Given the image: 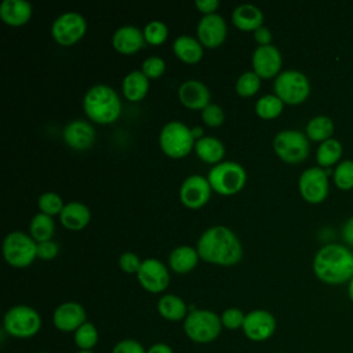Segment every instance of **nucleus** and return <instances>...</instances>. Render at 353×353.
Instances as JSON below:
<instances>
[{
	"label": "nucleus",
	"instance_id": "obj_12",
	"mask_svg": "<svg viewBox=\"0 0 353 353\" xmlns=\"http://www.w3.org/2000/svg\"><path fill=\"white\" fill-rule=\"evenodd\" d=\"M298 189L305 201L310 204L323 203L330 192L328 172L319 165L303 170L298 179Z\"/></svg>",
	"mask_w": 353,
	"mask_h": 353
},
{
	"label": "nucleus",
	"instance_id": "obj_3",
	"mask_svg": "<svg viewBox=\"0 0 353 353\" xmlns=\"http://www.w3.org/2000/svg\"><path fill=\"white\" fill-rule=\"evenodd\" d=\"M121 99L114 88L106 84H95L83 98L85 116L97 124H112L121 114Z\"/></svg>",
	"mask_w": 353,
	"mask_h": 353
},
{
	"label": "nucleus",
	"instance_id": "obj_21",
	"mask_svg": "<svg viewBox=\"0 0 353 353\" xmlns=\"http://www.w3.org/2000/svg\"><path fill=\"white\" fill-rule=\"evenodd\" d=\"M145 43L143 30L132 25H124L119 28L112 36L113 48L123 55H132L138 52Z\"/></svg>",
	"mask_w": 353,
	"mask_h": 353
},
{
	"label": "nucleus",
	"instance_id": "obj_18",
	"mask_svg": "<svg viewBox=\"0 0 353 353\" xmlns=\"http://www.w3.org/2000/svg\"><path fill=\"white\" fill-rule=\"evenodd\" d=\"M85 321V309L73 301L61 303L52 314V324L62 332H76Z\"/></svg>",
	"mask_w": 353,
	"mask_h": 353
},
{
	"label": "nucleus",
	"instance_id": "obj_19",
	"mask_svg": "<svg viewBox=\"0 0 353 353\" xmlns=\"http://www.w3.org/2000/svg\"><path fill=\"white\" fill-rule=\"evenodd\" d=\"M65 143L74 150H87L95 142L94 127L85 120H72L62 131Z\"/></svg>",
	"mask_w": 353,
	"mask_h": 353
},
{
	"label": "nucleus",
	"instance_id": "obj_33",
	"mask_svg": "<svg viewBox=\"0 0 353 353\" xmlns=\"http://www.w3.org/2000/svg\"><path fill=\"white\" fill-rule=\"evenodd\" d=\"M255 113L263 120H272L281 114L284 102L276 94H266L255 102Z\"/></svg>",
	"mask_w": 353,
	"mask_h": 353
},
{
	"label": "nucleus",
	"instance_id": "obj_10",
	"mask_svg": "<svg viewBox=\"0 0 353 353\" xmlns=\"http://www.w3.org/2000/svg\"><path fill=\"white\" fill-rule=\"evenodd\" d=\"M273 149L283 161L298 164L309 156V138L298 130H283L273 138Z\"/></svg>",
	"mask_w": 353,
	"mask_h": 353
},
{
	"label": "nucleus",
	"instance_id": "obj_31",
	"mask_svg": "<svg viewBox=\"0 0 353 353\" xmlns=\"http://www.w3.org/2000/svg\"><path fill=\"white\" fill-rule=\"evenodd\" d=\"M342 153H343L342 143L335 138H330L317 146L316 161L319 167L330 168L341 160Z\"/></svg>",
	"mask_w": 353,
	"mask_h": 353
},
{
	"label": "nucleus",
	"instance_id": "obj_20",
	"mask_svg": "<svg viewBox=\"0 0 353 353\" xmlns=\"http://www.w3.org/2000/svg\"><path fill=\"white\" fill-rule=\"evenodd\" d=\"M178 98L181 103L190 110H203L211 103L208 87L199 80L183 81L178 88Z\"/></svg>",
	"mask_w": 353,
	"mask_h": 353
},
{
	"label": "nucleus",
	"instance_id": "obj_9",
	"mask_svg": "<svg viewBox=\"0 0 353 353\" xmlns=\"http://www.w3.org/2000/svg\"><path fill=\"white\" fill-rule=\"evenodd\" d=\"M273 90L284 105H299L305 102L310 94V81L305 73L287 69L274 79Z\"/></svg>",
	"mask_w": 353,
	"mask_h": 353
},
{
	"label": "nucleus",
	"instance_id": "obj_35",
	"mask_svg": "<svg viewBox=\"0 0 353 353\" xmlns=\"http://www.w3.org/2000/svg\"><path fill=\"white\" fill-rule=\"evenodd\" d=\"M261 80L262 79L254 70L244 72L236 81V92L243 98L254 97L261 88Z\"/></svg>",
	"mask_w": 353,
	"mask_h": 353
},
{
	"label": "nucleus",
	"instance_id": "obj_34",
	"mask_svg": "<svg viewBox=\"0 0 353 353\" xmlns=\"http://www.w3.org/2000/svg\"><path fill=\"white\" fill-rule=\"evenodd\" d=\"M98 330L91 321H85L73 336V341L79 350H92V347L98 343Z\"/></svg>",
	"mask_w": 353,
	"mask_h": 353
},
{
	"label": "nucleus",
	"instance_id": "obj_14",
	"mask_svg": "<svg viewBox=\"0 0 353 353\" xmlns=\"http://www.w3.org/2000/svg\"><path fill=\"white\" fill-rule=\"evenodd\" d=\"M211 192L212 189L207 176L193 174L182 182L179 188V199L185 207L199 210L210 201Z\"/></svg>",
	"mask_w": 353,
	"mask_h": 353
},
{
	"label": "nucleus",
	"instance_id": "obj_15",
	"mask_svg": "<svg viewBox=\"0 0 353 353\" xmlns=\"http://www.w3.org/2000/svg\"><path fill=\"white\" fill-rule=\"evenodd\" d=\"M276 327V319L270 312L265 309H255L245 313L243 332L252 342H263L273 336Z\"/></svg>",
	"mask_w": 353,
	"mask_h": 353
},
{
	"label": "nucleus",
	"instance_id": "obj_50",
	"mask_svg": "<svg viewBox=\"0 0 353 353\" xmlns=\"http://www.w3.org/2000/svg\"><path fill=\"white\" fill-rule=\"evenodd\" d=\"M347 296H349V299L353 302V277H352L350 281L347 283Z\"/></svg>",
	"mask_w": 353,
	"mask_h": 353
},
{
	"label": "nucleus",
	"instance_id": "obj_1",
	"mask_svg": "<svg viewBox=\"0 0 353 353\" xmlns=\"http://www.w3.org/2000/svg\"><path fill=\"white\" fill-rule=\"evenodd\" d=\"M200 259L218 265L233 266L243 258V245L236 233L228 226L216 225L205 229L197 240Z\"/></svg>",
	"mask_w": 353,
	"mask_h": 353
},
{
	"label": "nucleus",
	"instance_id": "obj_5",
	"mask_svg": "<svg viewBox=\"0 0 353 353\" xmlns=\"http://www.w3.org/2000/svg\"><path fill=\"white\" fill-rule=\"evenodd\" d=\"M196 139L189 128L182 121H168L163 125L159 135V145L163 153L171 159H183L194 149Z\"/></svg>",
	"mask_w": 353,
	"mask_h": 353
},
{
	"label": "nucleus",
	"instance_id": "obj_38",
	"mask_svg": "<svg viewBox=\"0 0 353 353\" xmlns=\"http://www.w3.org/2000/svg\"><path fill=\"white\" fill-rule=\"evenodd\" d=\"M37 207H39L40 212L54 216V215H59L62 212L65 204L59 194H57L54 192H46L39 197Z\"/></svg>",
	"mask_w": 353,
	"mask_h": 353
},
{
	"label": "nucleus",
	"instance_id": "obj_48",
	"mask_svg": "<svg viewBox=\"0 0 353 353\" xmlns=\"http://www.w3.org/2000/svg\"><path fill=\"white\" fill-rule=\"evenodd\" d=\"M146 353H174L171 346L167 343H154L149 349H146Z\"/></svg>",
	"mask_w": 353,
	"mask_h": 353
},
{
	"label": "nucleus",
	"instance_id": "obj_41",
	"mask_svg": "<svg viewBox=\"0 0 353 353\" xmlns=\"http://www.w3.org/2000/svg\"><path fill=\"white\" fill-rule=\"evenodd\" d=\"M201 119L208 127H219L225 121V113L219 105L210 103L201 110Z\"/></svg>",
	"mask_w": 353,
	"mask_h": 353
},
{
	"label": "nucleus",
	"instance_id": "obj_25",
	"mask_svg": "<svg viewBox=\"0 0 353 353\" xmlns=\"http://www.w3.org/2000/svg\"><path fill=\"white\" fill-rule=\"evenodd\" d=\"M172 52L179 61L189 65H194L201 61L204 54V47L197 39L188 34H182L174 40Z\"/></svg>",
	"mask_w": 353,
	"mask_h": 353
},
{
	"label": "nucleus",
	"instance_id": "obj_46",
	"mask_svg": "<svg viewBox=\"0 0 353 353\" xmlns=\"http://www.w3.org/2000/svg\"><path fill=\"white\" fill-rule=\"evenodd\" d=\"M254 40L258 46H269L272 43V32L268 26H261L254 30Z\"/></svg>",
	"mask_w": 353,
	"mask_h": 353
},
{
	"label": "nucleus",
	"instance_id": "obj_13",
	"mask_svg": "<svg viewBox=\"0 0 353 353\" xmlns=\"http://www.w3.org/2000/svg\"><path fill=\"white\" fill-rule=\"evenodd\" d=\"M137 279L141 287L152 294L165 291L170 284V273L167 266L156 258H148L142 261V265L137 273Z\"/></svg>",
	"mask_w": 353,
	"mask_h": 353
},
{
	"label": "nucleus",
	"instance_id": "obj_32",
	"mask_svg": "<svg viewBox=\"0 0 353 353\" xmlns=\"http://www.w3.org/2000/svg\"><path fill=\"white\" fill-rule=\"evenodd\" d=\"M54 232H55V222L52 216L39 212L30 219L29 234L33 237L36 243L51 240L54 236Z\"/></svg>",
	"mask_w": 353,
	"mask_h": 353
},
{
	"label": "nucleus",
	"instance_id": "obj_16",
	"mask_svg": "<svg viewBox=\"0 0 353 353\" xmlns=\"http://www.w3.org/2000/svg\"><path fill=\"white\" fill-rule=\"evenodd\" d=\"M252 70L261 79H276L281 72L283 66V57L280 50L273 46H258L252 52Z\"/></svg>",
	"mask_w": 353,
	"mask_h": 353
},
{
	"label": "nucleus",
	"instance_id": "obj_29",
	"mask_svg": "<svg viewBox=\"0 0 353 353\" xmlns=\"http://www.w3.org/2000/svg\"><path fill=\"white\" fill-rule=\"evenodd\" d=\"M157 312L168 321H179L186 319L189 307L181 296L175 294H165L157 302Z\"/></svg>",
	"mask_w": 353,
	"mask_h": 353
},
{
	"label": "nucleus",
	"instance_id": "obj_22",
	"mask_svg": "<svg viewBox=\"0 0 353 353\" xmlns=\"http://www.w3.org/2000/svg\"><path fill=\"white\" fill-rule=\"evenodd\" d=\"M33 8L26 0H4L0 4V19L12 28L23 26L32 18Z\"/></svg>",
	"mask_w": 353,
	"mask_h": 353
},
{
	"label": "nucleus",
	"instance_id": "obj_43",
	"mask_svg": "<svg viewBox=\"0 0 353 353\" xmlns=\"http://www.w3.org/2000/svg\"><path fill=\"white\" fill-rule=\"evenodd\" d=\"M112 353H146V349L135 339H123L114 345Z\"/></svg>",
	"mask_w": 353,
	"mask_h": 353
},
{
	"label": "nucleus",
	"instance_id": "obj_51",
	"mask_svg": "<svg viewBox=\"0 0 353 353\" xmlns=\"http://www.w3.org/2000/svg\"><path fill=\"white\" fill-rule=\"evenodd\" d=\"M77 353H94L92 350H79Z\"/></svg>",
	"mask_w": 353,
	"mask_h": 353
},
{
	"label": "nucleus",
	"instance_id": "obj_8",
	"mask_svg": "<svg viewBox=\"0 0 353 353\" xmlns=\"http://www.w3.org/2000/svg\"><path fill=\"white\" fill-rule=\"evenodd\" d=\"M3 256L12 268H28L37 258V243L28 233L10 232L3 241Z\"/></svg>",
	"mask_w": 353,
	"mask_h": 353
},
{
	"label": "nucleus",
	"instance_id": "obj_30",
	"mask_svg": "<svg viewBox=\"0 0 353 353\" xmlns=\"http://www.w3.org/2000/svg\"><path fill=\"white\" fill-rule=\"evenodd\" d=\"M335 131V125L331 117L325 114H319L312 117L306 127H305V134L310 141L314 142H324L330 138H332V134Z\"/></svg>",
	"mask_w": 353,
	"mask_h": 353
},
{
	"label": "nucleus",
	"instance_id": "obj_52",
	"mask_svg": "<svg viewBox=\"0 0 353 353\" xmlns=\"http://www.w3.org/2000/svg\"><path fill=\"white\" fill-rule=\"evenodd\" d=\"M37 353H47V352H37Z\"/></svg>",
	"mask_w": 353,
	"mask_h": 353
},
{
	"label": "nucleus",
	"instance_id": "obj_28",
	"mask_svg": "<svg viewBox=\"0 0 353 353\" xmlns=\"http://www.w3.org/2000/svg\"><path fill=\"white\" fill-rule=\"evenodd\" d=\"M194 152L201 161L216 165L225 156V146L222 141L215 137H203L196 141Z\"/></svg>",
	"mask_w": 353,
	"mask_h": 353
},
{
	"label": "nucleus",
	"instance_id": "obj_6",
	"mask_svg": "<svg viewBox=\"0 0 353 353\" xmlns=\"http://www.w3.org/2000/svg\"><path fill=\"white\" fill-rule=\"evenodd\" d=\"M211 189L222 196H232L243 190L247 182L244 167L236 161H221L207 174Z\"/></svg>",
	"mask_w": 353,
	"mask_h": 353
},
{
	"label": "nucleus",
	"instance_id": "obj_2",
	"mask_svg": "<svg viewBox=\"0 0 353 353\" xmlns=\"http://www.w3.org/2000/svg\"><path fill=\"white\" fill-rule=\"evenodd\" d=\"M313 273L330 285L349 283L353 277V252L345 244L323 245L313 258Z\"/></svg>",
	"mask_w": 353,
	"mask_h": 353
},
{
	"label": "nucleus",
	"instance_id": "obj_23",
	"mask_svg": "<svg viewBox=\"0 0 353 353\" xmlns=\"http://www.w3.org/2000/svg\"><path fill=\"white\" fill-rule=\"evenodd\" d=\"M59 221L63 228L77 232L90 223L91 211L80 201H70L65 204L62 212L59 214Z\"/></svg>",
	"mask_w": 353,
	"mask_h": 353
},
{
	"label": "nucleus",
	"instance_id": "obj_7",
	"mask_svg": "<svg viewBox=\"0 0 353 353\" xmlns=\"http://www.w3.org/2000/svg\"><path fill=\"white\" fill-rule=\"evenodd\" d=\"M3 325L8 335L18 339H28L40 331L41 317L36 309L28 305H15L6 312Z\"/></svg>",
	"mask_w": 353,
	"mask_h": 353
},
{
	"label": "nucleus",
	"instance_id": "obj_39",
	"mask_svg": "<svg viewBox=\"0 0 353 353\" xmlns=\"http://www.w3.org/2000/svg\"><path fill=\"white\" fill-rule=\"evenodd\" d=\"M141 72L150 80V79H160L165 72V61L160 57H148L142 65Z\"/></svg>",
	"mask_w": 353,
	"mask_h": 353
},
{
	"label": "nucleus",
	"instance_id": "obj_49",
	"mask_svg": "<svg viewBox=\"0 0 353 353\" xmlns=\"http://www.w3.org/2000/svg\"><path fill=\"white\" fill-rule=\"evenodd\" d=\"M192 134H193L194 139L197 141V139L203 138V128H201V127H193V128H192Z\"/></svg>",
	"mask_w": 353,
	"mask_h": 353
},
{
	"label": "nucleus",
	"instance_id": "obj_4",
	"mask_svg": "<svg viewBox=\"0 0 353 353\" xmlns=\"http://www.w3.org/2000/svg\"><path fill=\"white\" fill-rule=\"evenodd\" d=\"M183 331L196 343H210L222 331L221 316L208 309H194L183 320Z\"/></svg>",
	"mask_w": 353,
	"mask_h": 353
},
{
	"label": "nucleus",
	"instance_id": "obj_24",
	"mask_svg": "<svg viewBox=\"0 0 353 353\" xmlns=\"http://www.w3.org/2000/svg\"><path fill=\"white\" fill-rule=\"evenodd\" d=\"M233 25L244 32H254L263 25V12L254 4H240L232 11Z\"/></svg>",
	"mask_w": 353,
	"mask_h": 353
},
{
	"label": "nucleus",
	"instance_id": "obj_45",
	"mask_svg": "<svg viewBox=\"0 0 353 353\" xmlns=\"http://www.w3.org/2000/svg\"><path fill=\"white\" fill-rule=\"evenodd\" d=\"M194 6L203 15H211V14H216L219 1L218 0H196Z\"/></svg>",
	"mask_w": 353,
	"mask_h": 353
},
{
	"label": "nucleus",
	"instance_id": "obj_26",
	"mask_svg": "<svg viewBox=\"0 0 353 353\" xmlns=\"http://www.w3.org/2000/svg\"><path fill=\"white\" fill-rule=\"evenodd\" d=\"M199 252L190 245H179L170 252L168 265L172 272L185 274L192 272L199 263Z\"/></svg>",
	"mask_w": 353,
	"mask_h": 353
},
{
	"label": "nucleus",
	"instance_id": "obj_47",
	"mask_svg": "<svg viewBox=\"0 0 353 353\" xmlns=\"http://www.w3.org/2000/svg\"><path fill=\"white\" fill-rule=\"evenodd\" d=\"M342 240L346 243V245L353 247V216L347 218L342 226Z\"/></svg>",
	"mask_w": 353,
	"mask_h": 353
},
{
	"label": "nucleus",
	"instance_id": "obj_11",
	"mask_svg": "<svg viewBox=\"0 0 353 353\" xmlns=\"http://www.w3.org/2000/svg\"><path fill=\"white\" fill-rule=\"evenodd\" d=\"M87 32L85 18L76 11H66L51 25V36L62 47L74 46Z\"/></svg>",
	"mask_w": 353,
	"mask_h": 353
},
{
	"label": "nucleus",
	"instance_id": "obj_36",
	"mask_svg": "<svg viewBox=\"0 0 353 353\" xmlns=\"http://www.w3.org/2000/svg\"><path fill=\"white\" fill-rule=\"evenodd\" d=\"M334 183L341 190L353 189V160H342L339 161L332 172Z\"/></svg>",
	"mask_w": 353,
	"mask_h": 353
},
{
	"label": "nucleus",
	"instance_id": "obj_37",
	"mask_svg": "<svg viewBox=\"0 0 353 353\" xmlns=\"http://www.w3.org/2000/svg\"><path fill=\"white\" fill-rule=\"evenodd\" d=\"M143 37L150 46H161L168 37V28L161 21H150L143 28Z\"/></svg>",
	"mask_w": 353,
	"mask_h": 353
},
{
	"label": "nucleus",
	"instance_id": "obj_44",
	"mask_svg": "<svg viewBox=\"0 0 353 353\" xmlns=\"http://www.w3.org/2000/svg\"><path fill=\"white\" fill-rule=\"evenodd\" d=\"M58 251H59V247L52 240L37 243V258L39 259H43V261L54 259L58 255Z\"/></svg>",
	"mask_w": 353,
	"mask_h": 353
},
{
	"label": "nucleus",
	"instance_id": "obj_40",
	"mask_svg": "<svg viewBox=\"0 0 353 353\" xmlns=\"http://www.w3.org/2000/svg\"><path fill=\"white\" fill-rule=\"evenodd\" d=\"M244 320H245V313H243V310L239 307H228L221 314L222 327H225L226 330H232V331L243 328Z\"/></svg>",
	"mask_w": 353,
	"mask_h": 353
},
{
	"label": "nucleus",
	"instance_id": "obj_17",
	"mask_svg": "<svg viewBox=\"0 0 353 353\" xmlns=\"http://www.w3.org/2000/svg\"><path fill=\"white\" fill-rule=\"evenodd\" d=\"M197 40L201 43L203 47L207 48H216L223 44L226 34H228V25L219 14L203 15L199 21L197 28Z\"/></svg>",
	"mask_w": 353,
	"mask_h": 353
},
{
	"label": "nucleus",
	"instance_id": "obj_42",
	"mask_svg": "<svg viewBox=\"0 0 353 353\" xmlns=\"http://www.w3.org/2000/svg\"><path fill=\"white\" fill-rule=\"evenodd\" d=\"M141 265H142L141 258L135 252H131V251L123 252L119 258V268L128 274H132V273L137 274Z\"/></svg>",
	"mask_w": 353,
	"mask_h": 353
},
{
	"label": "nucleus",
	"instance_id": "obj_27",
	"mask_svg": "<svg viewBox=\"0 0 353 353\" xmlns=\"http://www.w3.org/2000/svg\"><path fill=\"white\" fill-rule=\"evenodd\" d=\"M121 91L127 101L139 102L149 91V79L139 70H132L125 74L121 83Z\"/></svg>",
	"mask_w": 353,
	"mask_h": 353
}]
</instances>
